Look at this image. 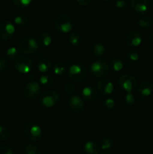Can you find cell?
<instances>
[{"mask_svg":"<svg viewBox=\"0 0 153 154\" xmlns=\"http://www.w3.org/2000/svg\"><path fill=\"white\" fill-rule=\"evenodd\" d=\"M86 67L84 65L76 63L70 66L68 71L69 78L74 82H81L86 79L87 76Z\"/></svg>","mask_w":153,"mask_h":154,"instance_id":"obj_1","label":"cell"},{"mask_svg":"<svg viewBox=\"0 0 153 154\" xmlns=\"http://www.w3.org/2000/svg\"><path fill=\"white\" fill-rule=\"evenodd\" d=\"M78 5L81 6H86L92 2V0H76Z\"/></svg>","mask_w":153,"mask_h":154,"instance_id":"obj_38","label":"cell"},{"mask_svg":"<svg viewBox=\"0 0 153 154\" xmlns=\"http://www.w3.org/2000/svg\"><path fill=\"white\" fill-rule=\"evenodd\" d=\"M54 26L57 31L61 33H68L73 29V23L70 17L63 14L56 17L54 21Z\"/></svg>","mask_w":153,"mask_h":154,"instance_id":"obj_5","label":"cell"},{"mask_svg":"<svg viewBox=\"0 0 153 154\" xmlns=\"http://www.w3.org/2000/svg\"><path fill=\"white\" fill-rule=\"evenodd\" d=\"M152 24H153V23H152Z\"/></svg>","mask_w":153,"mask_h":154,"instance_id":"obj_45","label":"cell"},{"mask_svg":"<svg viewBox=\"0 0 153 154\" xmlns=\"http://www.w3.org/2000/svg\"><path fill=\"white\" fill-rule=\"evenodd\" d=\"M110 69H112L113 72H121L123 69H124V63H123L122 60L119 58H117V57H114L110 62Z\"/></svg>","mask_w":153,"mask_h":154,"instance_id":"obj_21","label":"cell"},{"mask_svg":"<svg viewBox=\"0 0 153 154\" xmlns=\"http://www.w3.org/2000/svg\"><path fill=\"white\" fill-rule=\"evenodd\" d=\"M38 69L42 73H46L52 69V63L50 60L46 58L41 59L38 63Z\"/></svg>","mask_w":153,"mask_h":154,"instance_id":"obj_20","label":"cell"},{"mask_svg":"<svg viewBox=\"0 0 153 154\" xmlns=\"http://www.w3.org/2000/svg\"><path fill=\"white\" fill-rule=\"evenodd\" d=\"M152 83H153V78H152Z\"/></svg>","mask_w":153,"mask_h":154,"instance_id":"obj_43","label":"cell"},{"mask_svg":"<svg viewBox=\"0 0 153 154\" xmlns=\"http://www.w3.org/2000/svg\"><path fill=\"white\" fill-rule=\"evenodd\" d=\"M9 63L4 57H0V72H3L8 69Z\"/></svg>","mask_w":153,"mask_h":154,"instance_id":"obj_36","label":"cell"},{"mask_svg":"<svg viewBox=\"0 0 153 154\" xmlns=\"http://www.w3.org/2000/svg\"><path fill=\"white\" fill-rule=\"evenodd\" d=\"M128 59L133 63L137 62L140 59V54L138 51H135V50H130L128 53Z\"/></svg>","mask_w":153,"mask_h":154,"instance_id":"obj_32","label":"cell"},{"mask_svg":"<svg viewBox=\"0 0 153 154\" xmlns=\"http://www.w3.org/2000/svg\"><path fill=\"white\" fill-rule=\"evenodd\" d=\"M38 42L39 46L40 48H47V47L50 46L51 44H52V38L49 32H44L40 33V35H39L38 39Z\"/></svg>","mask_w":153,"mask_h":154,"instance_id":"obj_18","label":"cell"},{"mask_svg":"<svg viewBox=\"0 0 153 154\" xmlns=\"http://www.w3.org/2000/svg\"><path fill=\"white\" fill-rule=\"evenodd\" d=\"M41 154H50L49 153V152H44V153H41Z\"/></svg>","mask_w":153,"mask_h":154,"instance_id":"obj_41","label":"cell"},{"mask_svg":"<svg viewBox=\"0 0 153 154\" xmlns=\"http://www.w3.org/2000/svg\"><path fill=\"white\" fill-rule=\"evenodd\" d=\"M97 88L99 93L103 96H110L114 91V85L109 79L103 78L98 81Z\"/></svg>","mask_w":153,"mask_h":154,"instance_id":"obj_12","label":"cell"},{"mask_svg":"<svg viewBox=\"0 0 153 154\" xmlns=\"http://www.w3.org/2000/svg\"><path fill=\"white\" fill-rule=\"evenodd\" d=\"M15 33V27L9 20H4L0 23V38L4 41L9 40Z\"/></svg>","mask_w":153,"mask_h":154,"instance_id":"obj_11","label":"cell"},{"mask_svg":"<svg viewBox=\"0 0 153 154\" xmlns=\"http://www.w3.org/2000/svg\"><path fill=\"white\" fill-rule=\"evenodd\" d=\"M138 26L143 29L149 28L153 23V17L152 15H146L138 19Z\"/></svg>","mask_w":153,"mask_h":154,"instance_id":"obj_19","label":"cell"},{"mask_svg":"<svg viewBox=\"0 0 153 154\" xmlns=\"http://www.w3.org/2000/svg\"><path fill=\"white\" fill-rule=\"evenodd\" d=\"M59 100V95L55 90H47L42 93L39 98V103L42 107L50 108L55 106Z\"/></svg>","mask_w":153,"mask_h":154,"instance_id":"obj_3","label":"cell"},{"mask_svg":"<svg viewBox=\"0 0 153 154\" xmlns=\"http://www.w3.org/2000/svg\"><path fill=\"white\" fill-rule=\"evenodd\" d=\"M24 133L29 141H38L42 137V129L38 123L28 122L24 128Z\"/></svg>","mask_w":153,"mask_h":154,"instance_id":"obj_7","label":"cell"},{"mask_svg":"<svg viewBox=\"0 0 153 154\" xmlns=\"http://www.w3.org/2000/svg\"><path fill=\"white\" fill-rule=\"evenodd\" d=\"M115 6L118 10H124L127 8L128 3L125 0H116L115 2Z\"/></svg>","mask_w":153,"mask_h":154,"instance_id":"obj_35","label":"cell"},{"mask_svg":"<svg viewBox=\"0 0 153 154\" xmlns=\"http://www.w3.org/2000/svg\"><path fill=\"white\" fill-rule=\"evenodd\" d=\"M82 95L83 99L88 102H94L98 98V92L93 87H85L82 90Z\"/></svg>","mask_w":153,"mask_h":154,"instance_id":"obj_16","label":"cell"},{"mask_svg":"<svg viewBox=\"0 0 153 154\" xmlns=\"http://www.w3.org/2000/svg\"><path fill=\"white\" fill-rule=\"evenodd\" d=\"M10 136V131L7 127L0 125V141L7 140Z\"/></svg>","mask_w":153,"mask_h":154,"instance_id":"obj_31","label":"cell"},{"mask_svg":"<svg viewBox=\"0 0 153 154\" xmlns=\"http://www.w3.org/2000/svg\"><path fill=\"white\" fill-rule=\"evenodd\" d=\"M137 91L138 93L142 97L150 96L153 92V84L149 81H144L140 84Z\"/></svg>","mask_w":153,"mask_h":154,"instance_id":"obj_17","label":"cell"},{"mask_svg":"<svg viewBox=\"0 0 153 154\" xmlns=\"http://www.w3.org/2000/svg\"><path fill=\"white\" fill-rule=\"evenodd\" d=\"M40 86L36 81H30L26 84L23 89V95L26 99L32 100L38 97L40 93Z\"/></svg>","mask_w":153,"mask_h":154,"instance_id":"obj_9","label":"cell"},{"mask_svg":"<svg viewBox=\"0 0 153 154\" xmlns=\"http://www.w3.org/2000/svg\"><path fill=\"white\" fill-rule=\"evenodd\" d=\"M83 150L86 154H98L100 153V144L95 141L89 140L84 143Z\"/></svg>","mask_w":153,"mask_h":154,"instance_id":"obj_15","label":"cell"},{"mask_svg":"<svg viewBox=\"0 0 153 154\" xmlns=\"http://www.w3.org/2000/svg\"><path fill=\"white\" fill-rule=\"evenodd\" d=\"M24 154H41L37 146L32 144H28L24 148Z\"/></svg>","mask_w":153,"mask_h":154,"instance_id":"obj_28","label":"cell"},{"mask_svg":"<svg viewBox=\"0 0 153 154\" xmlns=\"http://www.w3.org/2000/svg\"><path fill=\"white\" fill-rule=\"evenodd\" d=\"M118 85L120 88L127 93H133L137 87L136 79L131 75L125 74L122 75L118 79Z\"/></svg>","mask_w":153,"mask_h":154,"instance_id":"obj_8","label":"cell"},{"mask_svg":"<svg viewBox=\"0 0 153 154\" xmlns=\"http://www.w3.org/2000/svg\"><path fill=\"white\" fill-rule=\"evenodd\" d=\"M109 72V65L102 59H98L91 64L89 72L95 78H103Z\"/></svg>","mask_w":153,"mask_h":154,"instance_id":"obj_4","label":"cell"},{"mask_svg":"<svg viewBox=\"0 0 153 154\" xmlns=\"http://www.w3.org/2000/svg\"><path fill=\"white\" fill-rule=\"evenodd\" d=\"M39 44L35 38L32 37L26 38L20 41L18 50L23 54H33L39 50Z\"/></svg>","mask_w":153,"mask_h":154,"instance_id":"obj_2","label":"cell"},{"mask_svg":"<svg viewBox=\"0 0 153 154\" xmlns=\"http://www.w3.org/2000/svg\"><path fill=\"white\" fill-rule=\"evenodd\" d=\"M102 1H104V2H108V1H110V0H102Z\"/></svg>","mask_w":153,"mask_h":154,"instance_id":"obj_42","label":"cell"},{"mask_svg":"<svg viewBox=\"0 0 153 154\" xmlns=\"http://www.w3.org/2000/svg\"><path fill=\"white\" fill-rule=\"evenodd\" d=\"M39 82L44 87H49L53 84L54 78L50 75H43L39 78Z\"/></svg>","mask_w":153,"mask_h":154,"instance_id":"obj_25","label":"cell"},{"mask_svg":"<svg viewBox=\"0 0 153 154\" xmlns=\"http://www.w3.org/2000/svg\"><path fill=\"white\" fill-rule=\"evenodd\" d=\"M52 69H53L54 73L56 75H58V76H62L66 73L65 66L61 62H58V63H55L53 65Z\"/></svg>","mask_w":153,"mask_h":154,"instance_id":"obj_27","label":"cell"},{"mask_svg":"<svg viewBox=\"0 0 153 154\" xmlns=\"http://www.w3.org/2000/svg\"><path fill=\"white\" fill-rule=\"evenodd\" d=\"M14 69L21 74L29 73L34 67V62L26 56L17 57L14 62Z\"/></svg>","mask_w":153,"mask_h":154,"instance_id":"obj_6","label":"cell"},{"mask_svg":"<svg viewBox=\"0 0 153 154\" xmlns=\"http://www.w3.org/2000/svg\"><path fill=\"white\" fill-rule=\"evenodd\" d=\"M69 42L74 47H77L82 42V37L77 32H73L69 35Z\"/></svg>","mask_w":153,"mask_h":154,"instance_id":"obj_23","label":"cell"},{"mask_svg":"<svg viewBox=\"0 0 153 154\" xmlns=\"http://www.w3.org/2000/svg\"><path fill=\"white\" fill-rule=\"evenodd\" d=\"M6 56H7L8 59H9L10 60H16L18 57V56H19L18 50L16 48H14V47L9 48L7 50V51H6Z\"/></svg>","mask_w":153,"mask_h":154,"instance_id":"obj_29","label":"cell"},{"mask_svg":"<svg viewBox=\"0 0 153 154\" xmlns=\"http://www.w3.org/2000/svg\"><path fill=\"white\" fill-rule=\"evenodd\" d=\"M113 142L110 137H104L100 140V147L104 151H109L112 149Z\"/></svg>","mask_w":153,"mask_h":154,"instance_id":"obj_24","label":"cell"},{"mask_svg":"<svg viewBox=\"0 0 153 154\" xmlns=\"http://www.w3.org/2000/svg\"><path fill=\"white\" fill-rule=\"evenodd\" d=\"M100 154H112V153H111L110 152H109V151H104V152H102Z\"/></svg>","mask_w":153,"mask_h":154,"instance_id":"obj_40","label":"cell"},{"mask_svg":"<svg viewBox=\"0 0 153 154\" xmlns=\"http://www.w3.org/2000/svg\"><path fill=\"white\" fill-rule=\"evenodd\" d=\"M148 45H149V46L153 49V32H152L151 34L148 35Z\"/></svg>","mask_w":153,"mask_h":154,"instance_id":"obj_39","label":"cell"},{"mask_svg":"<svg viewBox=\"0 0 153 154\" xmlns=\"http://www.w3.org/2000/svg\"><path fill=\"white\" fill-rule=\"evenodd\" d=\"M124 101L128 105H133L136 102V98L132 94V93H128L124 96Z\"/></svg>","mask_w":153,"mask_h":154,"instance_id":"obj_33","label":"cell"},{"mask_svg":"<svg viewBox=\"0 0 153 154\" xmlns=\"http://www.w3.org/2000/svg\"><path fill=\"white\" fill-rule=\"evenodd\" d=\"M126 43L130 48H136L142 43V36L139 31H131L126 36Z\"/></svg>","mask_w":153,"mask_h":154,"instance_id":"obj_14","label":"cell"},{"mask_svg":"<svg viewBox=\"0 0 153 154\" xmlns=\"http://www.w3.org/2000/svg\"><path fill=\"white\" fill-rule=\"evenodd\" d=\"M33 0H12V2L19 8H26L28 7Z\"/></svg>","mask_w":153,"mask_h":154,"instance_id":"obj_30","label":"cell"},{"mask_svg":"<svg viewBox=\"0 0 153 154\" xmlns=\"http://www.w3.org/2000/svg\"><path fill=\"white\" fill-rule=\"evenodd\" d=\"M14 23L18 26H25L28 24V18L26 15L23 14H20L15 17Z\"/></svg>","mask_w":153,"mask_h":154,"instance_id":"obj_26","label":"cell"},{"mask_svg":"<svg viewBox=\"0 0 153 154\" xmlns=\"http://www.w3.org/2000/svg\"><path fill=\"white\" fill-rule=\"evenodd\" d=\"M105 51H106V48L104 45L100 42H95L92 48V52L97 57H102L105 54Z\"/></svg>","mask_w":153,"mask_h":154,"instance_id":"obj_22","label":"cell"},{"mask_svg":"<svg viewBox=\"0 0 153 154\" xmlns=\"http://www.w3.org/2000/svg\"><path fill=\"white\" fill-rule=\"evenodd\" d=\"M115 101L112 98H107L104 100V106L106 109L112 110L115 108Z\"/></svg>","mask_w":153,"mask_h":154,"instance_id":"obj_34","label":"cell"},{"mask_svg":"<svg viewBox=\"0 0 153 154\" xmlns=\"http://www.w3.org/2000/svg\"><path fill=\"white\" fill-rule=\"evenodd\" d=\"M0 154H14L13 149L7 145L0 147Z\"/></svg>","mask_w":153,"mask_h":154,"instance_id":"obj_37","label":"cell"},{"mask_svg":"<svg viewBox=\"0 0 153 154\" xmlns=\"http://www.w3.org/2000/svg\"><path fill=\"white\" fill-rule=\"evenodd\" d=\"M130 8L135 12L140 15H145L150 10L149 0H130Z\"/></svg>","mask_w":153,"mask_h":154,"instance_id":"obj_10","label":"cell"},{"mask_svg":"<svg viewBox=\"0 0 153 154\" xmlns=\"http://www.w3.org/2000/svg\"><path fill=\"white\" fill-rule=\"evenodd\" d=\"M68 107L71 111L74 113H80L85 108V103L82 98L78 95H74L70 98L68 101Z\"/></svg>","mask_w":153,"mask_h":154,"instance_id":"obj_13","label":"cell"},{"mask_svg":"<svg viewBox=\"0 0 153 154\" xmlns=\"http://www.w3.org/2000/svg\"><path fill=\"white\" fill-rule=\"evenodd\" d=\"M152 2H153V0H152Z\"/></svg>","mask_w":153,"mask_h":154,"instance_id":"obj_44","label":"cell"}]
</instances>
